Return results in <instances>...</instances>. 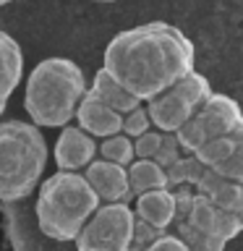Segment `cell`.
I'll return each mask as SVG.
<instances>
[{
  "mask_svg": "<svg viewBox=\"0 0 243 251\" xmlns=\"http://www.w3.org/2000/svg\"><path fill=\"white\" fill-rule=\"evenodd\" d=\"M194 42L168 21H146L123 29L107 42L102 68L131 94L149 102L194 71Z\"/></svg>",
  "mask_w": 243,
  "mask_h": 251,
  "instance_id": "cell-1",
  "label": "cell"
},
{
  "mask_svg": "<svg viewBox=\"0 0 243 251\" xmlns=\"http://www.w3.org/2000/svg\"><path fill=\"white\" fill-rule=\"evenodd\" d=\"M86 76L71 58H45L26 76L24 107L39 128H66L86 94Z\"/></svg>",
  "mask_w": 243,
  "mask_h": 251,
  "instance_id": "cell-2",
  "label": "cell"
},
{
  "mask_svg": "<svg viewBox=\"0 0 243 251\" xmlns=\"http://www.w3.org/2000/svg\"><path fill=\"white\" fill-rule=\"evenodd\" d=\"M99 204V196L84 173L58 170L45 178L37 191V225L58 243L76 241Z\"/></svg>",
  "mask_w": 243,
  "mask_h": 251,
  "instance_id": "cell-3",
  "label": "cell"
},
{
  "mask_svg": "<svg viewBox=\"0 0 243 251\" xmlns=\"http://www.w3.org/2000/svg\"><path fill=\"white\" fill-rule=\"evenodd\" d=\"M42 128L29 121L0 123V201H19L34 194L47 168Z\"/></svg>",
  "mask_w": 243,
  "mask_h": 251,
  "instance_id": "cell-4",
  "label": "cell"
},
{
  "mask_svg": "<svg viewBox=\"0 0 243 251\" xmlns=\"http://www.w3.org/2000/svg\"><path fill=\"white\" fill-rule=\"evenodd\" d=\"M209 94H212L209 78L199 74V71H191L188 76H183L180 81L168 86L162 94H157L144 105L149 115H152V123L157 131L178 133L196 115V110L209 100Z\"/></svg>",
  "mask_w": 243,
  "mask_h": 251,
  "instance_id": "cell-5",
  "label": "cell"
},
{
  "mask_svg": "<svg viewBox=\"0 0 243 251\" xmlns=\"http://www.w3.org/2000/svg\"><path fill=\"white\" fill-rule=\"evenodd\" d=\"M136 212L131 204H99L76 238V251H131Z\"/></svg>",
  "mask_w": 243,
  "mask_h": 251,
  "instance_id": "cell-6",
  "label": "cell"
},
{
  "mask_svg": "<svg viewBox=\"0 0 243 251\" xmlns=\"http://www.w3.org/2000/svg\"><path fill=\"white\" fill-rule=\"evenodd\" d=\"M243 126V110L233 97L227 94L212 92L209 100L196 110V115L188 121L183 128L178 131L180 147L186 154H194L201 144H207L212 139L227 136V133L238 131Z\"/></svg>",
  "mask_w": 243,
  "mask_h": 251,
  "instance_id": "cell-7",
  "label": "cell"
},
{
  "mask_svg": "<svg viewBox=\"0 0 243 251\" xmlns=\"http://www.w3.org/2000/svg\"><path fill=\"white\" fill-rule=\"evenodd\" d=\"M99 144L92 133H86L81 126H66L60 128L58 139H55V168L68 170V173H84L89 165L97 160Z\"/></svg>",
  "mask_w": 243,
  "mask_h": 251,
  "instance_id": "cell-8",
  "label": "cell"
},
{
  "mask_svg": "<svg viewBox=\"0 0 243 251\" xmlns=\"http://www.w3.org/2000/svg\"><path fill=\"white\" fill-rule=\"evenodd\" d=\"M84 176L92 183L94 191H97L102 204H115V201L131 204L133 191H131V180H128V168L97 157V160L84 170Z\"/></svg>",
  "mask_w": 243,
  "mask_h": 251,
  "instance_id": "cell-9",
  "label": "cell"
},
{
  "mask_svg": "<svg viewBox=\"0 0 243 251\" xmlns=\"http://www.w3.org/2000/svg\"><path fill=\"white\" fill-rule=\"evenodd\" d=\"M188 225H194L196 230L212 235L217 241H233L235 235L243 230L241 220L233 215V212H225L222 207H217L212 199H207L204 194L196 191V199H194V207L188 212Z\"/></svg>",
  "mask_w": 243,
  "mask_h": 251,
  "instance_id": "cell-10",
  "label": "cell"
},
{
  "mask_svg": "<svg viewBox=\"0 0 243 251\" xmlns=\"http://www.w3.org/2000/svg\"><path fill=\"white\" fill-rule=\"evenodd\" d=\"M76 126H81L86 133L102 141L107 136H115V133H123V115L105 105L92 89H86L81 105L76 110Z\"/></svg>",
  "mask_w": 243,
  "mask_h": 251,
  "instance_id": "cell-11",
  "label": "cell"
},
{
  "mask_svg": "<svg viewBox=\"0 0 243 251\" xmlns=\"http://www.w3.org/2000/svg\"><path fill=\"white\" fill-rule=\"evenodd\" d=\"M133 212H136V217L146 220L149 225L160 227V230H170L175 223V194H172V188H157V191L139 194Z\"/></svg>",
  "mask_w": 243,
  "mask_h": 251,
  "instance_id": "cell-12",
  "label": "cell"
},
{
  "mask_svg": "<svg viewBox=\"0 0 243 251\" xmlns=\"http://www.w3.org/2000/svg\"><path fill=\"white\" fill-rule=\"evenodd\" d=\"M199 194H204L207 199H212L217 207H222L225 212H238V204H241V196H243V183L238 180H230L225 176H219L217 170L207 168V173L201 176V180L194 186Z\"/></svg>",
  "mask_w": 243,
  "mask_h": 251,
  "instance_id": "cell-13",
  "label": "cell"
},
{
  "mask_svg": "<svg viewBox=\"0 0 243 251\" xmlns=\"http://www.w3.org/2000/svg\"><path fill=\"white\" fill-rule=\"evenodd\" d=\"M24 76V52L19 42L0 29V100H5L16 92Z\"/></svg>",
  "mask_w": 243,
  "mask_h": 251,
  "instance_id": "cell-14",
  "label": "cell"
},
{
  "mask_svg": "<svg viewBox=\"0 0 243 251\" xmlns=\"http://www.w3.org/2000/svg\"><path fill=\"white\" fill-rule=\"evenodd\" d=\"M89 89L97 94V97L105 102V105H110L113 110H118L121 115H125V113H131V110H136V107L144 105V102H141L136 94H131L115 76H110L105 68H99L97 74H94Z\"/></svg>",
  "mask_w": 243,
  "mask_h": 251,
  "instance_id": "cell-15",
  "label": "cell"
},
{
  "mask_svg": "<svg viewBox=\"0 0 243 251\" xmlns=\"http://www.w3.org/2000/svg\"><path fill=\"white\" fill-rule=\"evenodd\" d=\"M128 180H131V191H133V199L139 194H146V191H157V188H170V180H168V170L160 168L154 160H133L128 165Z\"/></svg>",
  "mask_w": 243,
  "mask_h": 251,
  "instance_id": "cell-16",
  "label": "cell"
},
{
  "mask_svg": "<svg viewBox=\"0 0 243 251\" xmlns=\"http://www.w3.org/2000/svg\"><path fill=\"white\" fill-rule=\"evenodd\" d=\"M99 157L128 168V165L136 160V144H133V139L125 136V133H115V136H107V139L99 141Z\"/></svg>",
  "mask_w": 243,
  "mask_h": 251,
  "instance_id": "cell-17",
  "label": "cell"
},
{
  "mask_svg": "<svg viewBox=\"0 0 243 251\" xmlns=\"http://www.w3.org/2000/svg\"><path fill=\"white\" fill-rule=\"evenodd\" d=\"M207 173V165H204L196 154H183L180 160L172 165V168L168 170V180H170V188L175 186H196L201 180V176Z\"/></svg>",
  "mask_w": 243,
  "mask_h": 251,
  "instance_id": "cell-18",
  "label": "cell"
},
{
  "mask_svg": "<svg viewBox=\"0 0 243 251\" xmlns=\"http://www.w3.org/2000/svg\"><path fill=\"white\" fill-rule=\"evenodd\" d=\"M170 230L175 233L178 238L183 241L191 251H225V246H227L225 241H217V238H212V235H207V233L196 230L194 225L186 223V220H180V223H172Z\"/></svg>",
  "mask_w": 243,
  "mask_h": 251,
  "instance_id": "cell-19",
  "label": "cell"
},
{
  "mask_svg": "<svg viewBox=\"0 0 243 251\" xmlns=\"http://www.w3.org/2000/svg\"><path fill=\"white\" fill-rule=\"evenodd\" d=\"M233 149H235V131L227 133V136H219V139H212L207 144H201L194 154L199 157L207 168H217L219 162H225L227 157L233 154Z\"/></svg>",
  "mask_w": 243,
  "mask_h": 251,
  "instance_id": "cell-20",
  "label": "cell"
},
{
  "mask_svg": "<svg viewBox=\"0 0 243 251\" xmlns=\"http://www.w3.org/2000/svg\"><path fill=\"white\" fill-rule=\"evenodd\" d=\"M212 170H217L219 176H225L230 180L243 183V126L235 131V149H233V154L227 157L225 162H219L217 168H212Z\"/></svg>",
  "mask_w": 243,
  "mask_h": 251,
  "instance_id": "cell-21",
  "label": "cell"
},
{
  "mask_svg": "<svg viewBox=\"0 0 243 251\" xmlns=\"http://www.w3.org/2000/svg\"><path fill=\"white\" fill-rule=\"evenodd\" d=\"M152 128H154V123H152V115H149L146 105H141V107H136V110H131V113L123 115V133L125 136L139 139V136H144V133L152 131Z\"/></svg>",
  "mask_w": 243,
  "mask_h": 251,
  "instance_id": "cell-22",
  "label": "cell"
},
{
  "mask_svg": "<svg viewBox=\"0 0 243 251\" xmlns=\"http://www.w3.org/2000/svg\"><path fill=\"white\" fill-rule=\"evenodd\" d=\"M183 154H186V152H183V147H180V139H178V133H165L160 152L154 154V162L160 165V168L170 170L172 165H175V162H178Z\"/></svg>",
  "mask_w": 243,
  "mask_h": 251,
  "instance_id": "cell-23",
  "label": "cell"
},
{
  "mask_svg": "<svg viewBox=\"0 0 243 251\" xmlns=\"http://www.w3.org/2000/svg\"><path fill=\"white\" fill-rule=\"evenodd\" d=\"M168 230H160V227L149 225L146 220L136 217V225H133V243H131V251H146L152 243L160 238V235H165Z\"/></svg>",
  "mask_w": 243,
  "mask_h": 251,
  "instance_id": "cell-24",
  "label": "cell"
},
{
  "mask_svg": "<svg viewBox=\"0 0 243 251\" xmlns=\"http://www.w3.org/2000/svg\"><path fill=\"white\" fill-rule=\"evenodd\" d=\"M162 139H165V133L162 131H146L144 136H139V139H133V144H136V157L139 160H154V154L160 152V147H162Z\"/></svg>",
  "mask_w": 243,
  "mask_h": 251,
  "instance_id": "cell-25",
  "label": "cell"
},
{
  "mask_svg": "<svg viewBox=\"0 0 243 251\" xmlns=\"http://www.w3.org/2000/svg\"><path fill=\"white\" fill-rule=\"evenodd\" d=\"M172 194H175V223L180 220H188V212L194 207V199H196V188L194 186H175L172 188Z\"/></svg>",
  "mask_w": 243,
  "mask_h": 251,
  "instance_id": "cell-26",
  "label": "cell"
},
{
  "mask_svg": "<svg viewBox=\"0 0 243 251\" xmlns=\"http://www.w3.org/2000/svg\"><path fill=\"white\" fill-rule=\"evenodd\" d=\"M146 251H191V249H188L186 243L180 241L172 230H168L165 235H160V238H157V241H154Z\"/></svg>",
  "mask_w": 243,
  "mask_h": 251,
  "instance_id": "cell-27",
  "label": "cell"
},
{
  "mask_svg": "<svg viewBox=\"0 0 243 251\" xmlns=\"http://www.w3.org/2000/svg\"><path fill=\"white\" fill-rule=\"evenodd\" d=\"M235 217H238L241 225H243V196H241V204H238V212H235Z\"/></svg>",
  "mask_w": 243,
  "mask_h": 251,
  "instance_id": "cell-28",
  "label": "cell"
},
{
  "mask_svg": "<svg viewBox=\"0 0 243 251\" xmlns=\"http://www.w3.org/2000/svg\"><path fill=\"white\" fill-rule=\"evenodd\" d=\"M89 3H118V0H89Z\"/></svg>",
  "mask_w": 243,
  "mask_h": 251,
  "instance_id": "cell-29",
  "label": "cell"
},
{
  "mask_svg": "<svg viewBox=\"0 0 243 251\" xmlns=\"http://www.w3.org/2000/svg\"><path fill=\"white\" fill-rule=\"evenodd\" d=\"M5 113V100H0V115Z\"/></svg>",
  "mask_w": 243,
  "mask_h": 251,
  "instance_id": "cell-30",
  "label": "cell"
},
{
  "mask_svg": "<svg viewBox=\"0 0 243 251\" xmlns=\"http://www.w3.org/2000/svg\"><path fill=\"white\" fill-rule=\"evenodd\" d=\"M8 3H13V0H0V5H8Z\"/></svg>",
  "mask_w": 243,
  "mask_h": 251,
  "instance_id": "cell-31",
  "label": "cell"
}]
</instances>
